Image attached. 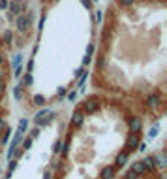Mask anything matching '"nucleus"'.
I'll use <instances>...</instances> for the list:
<instances>
[{
  "label": "nucleus",
  "instance_id": "obj_3",
  "mask_svg": "<svg viewBox=\"0 0 167 179\" xmlns=\"http://www.w3.org/2000/svg\"><path fill=\"white\" fill-rule=\"evenodd\" d=\"M68 108L36 115L9 147L0 166V179H49L53 156Z\"/></svg>",
  "mask_w": 167,
  "mask_h": 179
},
{
  "label": "nucleus",
  "instance_id": "obj_2",
  "mask_svg": "<svg viewBox=\"0 0 167 179\" xmlns=\"http://www.w3.org/2000/svg\"><path fill=\"white\" fill-rule=\"evenodd\" d=\"M148 130L133 104L88 91L66 111L49 179H117L143 153Z\"/></svg>",
  "mask_w": 167,
  "mask_h": 179
},
{
  "label": "nucleus",
  "instance_id": "obj_5",
  "mask_svg": "<svg viewBox=\"0 0 167 179\" xmlns=\"http://www.w3.org/2000/svg\"><path fill=\"white\" fill-rule=\"evenodd\" d=\"M117 179H165V145L141 153Z\"/></svg>",
  "mask_w": 167,
  "mask_h": 179
},
{
  "label": "nucleus",
  "instance_id": "obj_4",
  "mask_svg": "<svg viewBox=\"0 0 167 179\" xmlns=\"http://www.w3.org/2000/svg\"><path fill=\"white\" fill-rule=\"evenodd\" d=\"M13 87H15L13 55L0 49V166H2L13 143L15 117H17Z\"/></svg>",
  "mask_w": 167,
  "mask_h": 179
},
{
  "label": "nucleus",
  "instance_id": "obj_1",
  "mask_svg": "<svg viewBox=\"0 0 167 179\" xmlns=\"http://www.w3.org/2000/svg\"><path fill=\"white\" fill-rule=\"evenodd\" d=\"M165 0H117L102 12L88 91L118 96L133 104L150 128L167 113L163 49Z\"/></svg>",
  "mask_w": 167,
  "mask_h": 179
}]
</instances>
